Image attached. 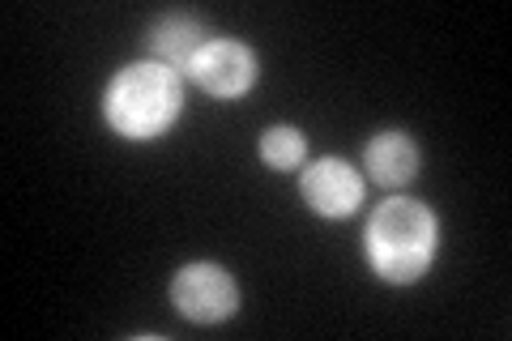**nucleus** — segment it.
<instances>
[{
  "instance_id": "obj_1",
  "label": "nucleus",
  "mask_w": 512,
  "mask_h": 341,
  "mask_svg": "<svg viewBox=\"0 0 512 341\" xmlns=\"http://www.w3.org/2000/svg\"><path fill=\"white\" fill-rule=\"evenodd\" d=\"M436 239L440 226L427 205L393 197L367 222V261L384 282H414L436 256Z\"/></svg>"
},
{
  "instance_id": "obj_2",
  "label": "nucleus",
  "mask_w": 512,
  "mask_h": 341,
  "mask_svg": "<svg viewBox=\"0 0 512 341\" xmlns=\"http://www.w3.org/2000/svg\"><path fill=\"white\" fill-rule=\"evenodd\" d=\"M180 116V77L167 64H128L107 86V120L128 141L163 137Z\"/></svg>"
},
{
  "instance_id": "obj_3",
  "label": "nucleus",
  "mask_w": 512,
  "mask_h": 341,
  "mask_svg": "<svg viewBox=\"0 0 512 341\" xmlns=\"http://www.w3.org/2000/svg\"><path fill=\"white\" fill-rule=\"evenodd\" d=\"M171 299H175V307H180L188 320H197V324H218V320L235 316L239 290H235L231 273L222 269V265H188V269L175 273Z\"/></svg>"
},
{
  "instance_id": "obj_4",
  "label": "nucleus",
  "mask_w": 512,
  "mask_h": 341,
  "mask_svg": "<svg viewBox=\"0 0 512 341\" xmlns=\"http://www.w3.org/2000/svg\"><path fill=\"white\" fill-rule=\"evenodd\" d=\"M192 81L205 90V94H218V99H235L244 94L252 81H256V56L248 52L244 43H231V39H218V43H205L201 56L192 60Z\"/></svg>"
},
{
  "instance_id": "obj_5",
  "label": "nucleus",
  "mask_w": 512,
  "mask_h": 341,
  "mask_svg": "<svg viewBox=\"0 0 512 341\" xmlns=\"http://www.w3.org/2000/svg\"><path fill=\"white\" fill-rule=\"evenodd\" d=\"M303 201L325 218H346V214H355L363 201V180L350 162L320 158L303 171Z\"/></svg>"
},
{
  "instance_id": "obj_6",
  "label": "nucleus",
  "mask_w": 512,
  "mask_h": 341,
  "mask_svg": "<svg viewBox=\"0 0 512 341\" xmlns=\"http://www.w3.org/2000/svg\"><path fill=\"white\" fill-rule=\"evenodd\" d=\"M150 47H154V56L158 64H167L171 73H188L192 69V60L201 56V22L197 18H188V13H171V18H163L154 26V35H150Z\"/></svg>"
},
{
  "instance_id": "obj_7",
  "label": "nucleus",
  "mask_w": 512,
  "mask_h": 341,
  "mask_svg": "<svg viewBox=\"0 0 512 341\" xmlns=\"http://www.w3.org/2000/svg\"><path fill=\"white\" fill-rule=\"evenodd\" d=\"M367 171H372V180L384 184V188H402L414 180V171H419V150H414V141L406 133H380L372 145H367Z\"/></svg>"
},
{
  "instance_id": "obj_8",
  "label": "nucleus",
  "mask_w": 512,
  "mask_h": 341,
  "mask_svg": "<svg viewBox=\"0 0 512 341\" xmlns=\"http://www.w3.org/2000/svg\"><path fill=\"white\" fill-rule=\"evenodd\" d=\"M303 154H308V145H303V133L291 124H278V128H269V133L261 137V158L269 162L274 171H295Z\"/></svg>"
}]
</instances>
